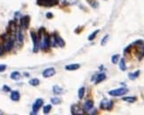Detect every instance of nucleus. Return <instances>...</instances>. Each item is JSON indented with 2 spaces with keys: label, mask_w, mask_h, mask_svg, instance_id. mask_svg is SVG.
I'll return each instance as SVG.
<instances>
[{
  "label": "nucleus",
  "mask_w": 144,
  "mask_h": 115,
  "mask_svg": "<svg viewBox=\"0 0 144 115\" xmlns=\"http://www.w3.org/2000/svg\"><path fill=\"white\" fill-rule=\"evenodd\" d=\"M50 44H51V47H56L57 46V42H56V39H55L54 35L50 36Z\"/></svg>",
  "instance_id": "21"
},
{
  "label": "nucleus",
  "mask_w": 144,
  "mask_h": 115,
  "mask_svg": "<svg viewBox=\"0 0 144 115\" xmlns=\"http://www.w3.org/2000/svg\"><path fill=\"white\" fill-rule=\"evenodd\" d=\"M24 75H25L26 77H28L29 76V74L28 73H26V72H25V73H24Z\"/></svg>",
  "instance_id": "34"
},
{
  "label": "nucleus",
  "mask_w": 144,
  "mask_h": 115,
  "mask_svg": "<svg viewBox=\"0 0 144 115\" xmlns=\"http://www.w3.org/2000/svg\"><path fill=\"white\" fill-rule=\"evenodd\" d=\"M16 40V37L13 36V34H10L9 36L5 40H4V47L5 51H10L13 48L14 42Z\"/></svg>",
  "instance_id": "1"
},
{
  "label": "nucleus",
  "mask_w": 144,
  "mask_h": 115,
  "mask_svg": "<svg viewBox=\"0 0 144 115\" xmlns=\"http://www.w3.org/2000/svg\"><path fill=\"white\" fill-rule=\"evenodd\" d=\"M28 83L31 85V86H38V85L40 84V81L37 79V78H34V79H31L30 81H28Z\"/></svg>",
  "instance_id": "19"
},
{
  "label": "nucleus",
  "mask_w": 144,
  "mask_h": 115,
  "mask_svg": "<svg viewBox=\"0 0 144 115\" xmlns=\"http://www.w3.org/2000/svg\"><path fill=\"white\" fill-rule=\"evenodd\" d=\"M54 36H55V39H56V42H57V46H59V47H64L66 45V42L65 41L63 40V38L60 37L57 33H54Z\"/></svg>",
  "instance_id": "11"
},
{
  "label": "nucleus",
  "mask_w": 144,
  "mask_h": 115,
  "mask_svg": "<svg viewBox=\"0 0 144 115\" xmlns=\"http://www.w3.org/2000/svg\"><path fill=\"white\" fill-rule=\"evenodd\" d=\"M80 67H81L80 64H71L66 66V69L68 70V71H74V70L79 69Z\"/></svg>",
  "instance_id": "14"
},
{
  "label": "nucleus",
  "mask_w": 144,
  "mask_h": 115,
  "mask_svg": "<svg viewBox=\"0 0 144 115\" xmlns=\"http://www.w3.org/2000/svg\"><path fill=\"white\" fill-rule=\"evenodd\" d=\"M94 106V102L92 100H87L86 102L83 105V110L86 111V112H88L90 111Z\"/></svg>",
  "instance_id": "10"
},
{
  "label": "nucleus",
  "mask_w": 144,
  "mask_h": 115,
  "mask_svg": "<svg viewBox=\"0 0 144 115\" xmlns=\"http://www.w3.org/2000/svg\"><path fill=\"white\" fill-rule=\"evenodd\" d=\"M139 75H140V71L139 70H137V71L134 72V73H129L128 74V78L130 80H135L139 77Z\"/></svg>",
  "instance_id": "16"
},
{
  "label": "nucleus",
  "mask_w": 144,
  "mask_h": 115,
  "mask_svg": "<svg viewBox=\"0 0 144 115\" xmlns=\"http://www.w3.org/2000/svg\"><path fill=\"white\" fill-rule=\"evenodd\" d=\"M84 94H85V88H84V87L80 88V90H79V91H78L79 98H80V99H82L83 96H84Z\"/></svg>",
  "instance_id": "22"
},
{
  "label": "nucleus",
  "mask_w": 144,
  "mask_h": 115,
  "mask_svg": "<svg viewBox=\"0 0 144 115\" xmlns=\"http://www.w3.org/2000/svg\"><path fill=\"white\" fill-rule=\"evenodd\" d=\"M143 57H144V46L143 47H141V49H140V52H139V59L140 60H141Z\"/></svg>",
  "instance_id": "27"
},
{
  "label": "nucleus",
  "mask_w": 144,
  "mask_h": 115,
  "mask_svg": "<svg viewBox=\"0 0 144 115\" xmlns=\"http://www.w3.org/2000/svg\"><path fill=\"white\" fill-rule=\"evenodd\" d=\"M100 107L103 110L110 111L112 109V107H113V102L106 99V98H103L100 104Z\"/></svg>",
  "instance_id": "4"
},
{
  "label": "nucleus",
  "mask_w": 144,
  "mask_h": 115,
  "mask_svg": "<svg viewBox=\"0 0 144 115\" xmlns=\"http://www.w3.org/2000/svg\"><path fill=\"white\" fill-rule=\"evenodd\" d=\"M51 110V105H47L43 107V113L44 114H48Z\"/></svg>",
  "instance_id": "26"
},
{
  "label": "nucleus",
  "mask_w": 144,
  "mask_h": 115,
  "mask_svg": "<svg viewBox=\"0 0 144 115\" xmlns=\"http://www.w3.org/2000/svg\"><path fill=\"white\" fill-rule=\"evenodd\" d=\"M90 5H91V6L94 7V8H97V7L98 6V3H97V1H90Z\"/></svg>",
  "instance_id": "29"
},
{
  "label": "nucleus",
  "mask_w": 144,
  "mask_h": 115,
  "mask_svg": "<svg viewBox=\"0 0 144 115\" xmlns=\"http://www.w3.org/2000/svg\"><path fill=\"white\" fill-rule=\"evenodd\" d=\"M119 61V54H115L111 57V62L113 63V64H117Z\"/></svg>",
  "instance_id": "24"
},
{
  "label": "nucleus",
  "mask_w": 144,
  "mask_h": 115,
  "mask_svg": "<svg viewBox=\"0 0 144 115\" xmlns=\"http://www.w3.org/2000/svg\"><path fill=\"white\" fill-rule=\"evenodd\" d=\"M5 51V47H4V44H0V56H2Z\"/></svg>",
  "instance_id": "30"
},
{
  "label": "nucleus",
  "mask_w": 144,
  "mask_h": 115,
  "mask_svg": "<svg viewBox=\"0 0 144 115\" xmlns=\"http://www.w3.org/2000/svg\"><path fill=\"white\" fill-rule=\"evenodd\" d=\"M119 66L121 71H125V70H126V65H125V59H123V58L120 59V61L119 62Z\"/></svg>",
  "instance_id": "17"
},
{
  "label": "nucleus",
  "mask_w": 144,
  "mask_h": 115,
  "mask_svg": "<svg viewBox=\"0 0 144 115\" xmlns=\"http://www.w3.org/2000/svg\"><path fill=\"white\" fill-rule=\"evenodd\" d=\"M46 17H47V19H52L53 14L51 13V12H48V13L46 14Z\"/></svg>",
  "instance_id": "33"
},
{
  "label": "nucleus",
  "mask_w": 144,
  "mask_h": 115,
  "mask_svg": "<svg viewBox=\"0 0 144 115\" xmlns=\"http://www.w3.org/2000/svg\"><path fill=\"white\" fill-rule=\"evenodd\" d=\"M43 105V100L41 99V98H38L35 101V103L33 104V106H32V112L30 114H36L37 112L40 110V108Z\"/></svg>",
  "instance_id": "5"
},
{
  "label": "nucleus",
  "mask_w": 144,
  "mask_h": 115,
  "mask_svg": "<svg viewBox=\"0 0 144 115\" xmlns=\"http://www.w3.org/2000/svg\"><path fill=\"white\" fill-rule=\"evenodd\" d=\"M30 36L33 41V44H34L33 51H34V52H37L38 50H39V48H40V40H39V37H38V35L36 34V33H35L34 31H31Z\"/></svg>",
  "instance_id": "2"
},
{
  "label": "nucleus",
  "mask_w": 144,
  "mask_h": 115,
  "mask_svg": "<svg viewBox=\"0 0 144 115\" xmlns=\"http://www.w3.org/2000/svg\"><path fill=\"white\" fill-rule=\"evenodd\" d=\"M56 74V71H55V68L53 67H49V68H46L45 70H43L42 72V76L44 78H50Z\"/></svg>",
  "instance_id": "8"
},
{
  "label": "nucleus",
  "mask_w": 144,
  "mask_h": 115,
  "mask_svg": "<svg viewBox=\"0 0 144 115\" xmlns=\"http://www.w3.org/2000/svg\"><path fill=\"white\" fill-rule=\"evenodd\" d=\"M5 69H6V65H5V64H1V65H0V73L5 71Z\"/></svg>",
  "instance_id": "31"
},
{
  "label": "nucleus",
  "mask_w": 144,
  "mask_h": 115,
  "mask_svg": "<svg viewBox=\"0 0 144 115\" xmlns=\"http://www.w3.org/2000/svg\"><path fill=\"white\" fill-rule=\"evenodd\" d=\"M3 90H4V91H5V92H9V91H11V88H10V87H8V86H6V85H4V86H3Z\"/></svg>",
  "instance_id": "32"
},
{
  "label": "nucleus",
  "mask_w": 144,
  "mask_h": 115,
  "mask_svg": "<svg viewBox=\"0 0 144 115\" xmlns=\"http://www.w3.org/2000/svg\"><path fill=\"white\" fill-rule=\"evenodd\" d=\"M123 101L128 102V103H134V102L136 101V97L135 96H125V97L122 98Z\"/></svg>",
  "instance_id": "20"
},
{
  "label": "nucleus",
  "mask_w": 144,
  "mask_h": 115,
  "mask_svg": "<svg viewBox=\"0 0 144 115\" xmlns=\"http://www.w3.org/2000/svg\"><path fill=\"white\" fill-rule=\"evenodd\" d=\"M0 114H4V112H2V111H0Z\"/></svg>",
  "instance_id": "35"
},
{
  "label": "nucleus",
  "mask_w": 144,
  "mask_h": 115,
  "mask_svg": "<svg viewBox=\"0 0 144 115\" xmlns=\"http://www.w3.org/2000/svg\"><path fill=\"white\" fill-rule=\"evenodd\" d=\"M20 98H21V94H20L19 91H17V90L12 91V93H11V99L12 101H19Z\"/></svg>",
  "instance_id": "12"
},
{
  "label": "nucleus",
  "mask_w": 144,
  "mask_h": 115,
  "mask_svg": "<svg viewBox=\"0 0 144 115\" xmlns=\"http://www.w3.org/2000/svg\"><path fill=\"white\" fill-rule=\"evenodd\" d=\"M29 24H30V16L29 15L22 16L21 18V24H20V27H21L22 29H27L29 27Z\"/></svg>",
  "instance_id": "6"
},
{
  "label": "nucleus",
  "mask_w": 144,
  "mask_h": 115,
  "mask_svg": "<svg viewBox=\"0 0 144 115\" xmlns=\"http://www.w3.org/2000/svg\"><path fill=\"white\" fill-rule=\"evenodd\" d=\"M128 92L127 89L125 88H119V89H116V90H110L108 92V94L111 96H122L124 95Z\"/></svg>",
  "instance_id": "3"
},
{
  "label": "nucleus",
  "mask_w": 144,
  "mask_h": 115,
  "mask_svg": "<svg viewBox=\"0 0 144 115\" xmlns=\"http://www.w3.org/2000/svg\"><path fill=\"white\" fill-rule=\"evenodd\" d=\"M71 112H72V114H84V111L78 105H72L71 107Z\"/></svg>",
  "instance_id": "9"
},
{
  "label": "nucleus",
  "mask_w": 144,
  "mask_h": 115,
  "mask_svg": "<svg viewBox=\"0 0 144 115\" xmlns=\"http://www.w3.org/2000/svg\"><path fill=\"white\" fill-rule=\"evenodd\" d=\"M52 91L55 95H60V94L63 92V90H62V88H60L59 86L55 85V86H53V88H52Z\"/></svg>",
  "instance_id": "18"
},
{
  "label": "nucleus",
  "mask_w": 144,
  "mask_h": 115,
  "mask_svg": "<svg viewBox=\"0 0 144 115\" xmlns=\"http://www.w3.org/2000/svg\"><path fill=\"white\" fill-rule=\"evenodd\" d=\"M108 38H109V36H108V35H106V36H105L102 39V42H101V45H104V44L107 42V40H108Z\"/></svg>",
  "instance_id": "28"
},
{
  "label": "nucleus",
  "mask_w": 144,
  "mask_h": 115,
  "mask_svg": "<svg viewBox=\"0 0 144 115\" xmlns=\"http://www.w3.org/2000/svg\"><path fill=\"white\" fill-rule=\"evenodd\" d=\"M15 37H16V41H17L18 44L20 46H21L23 44V41H24V36H23V34H22V28L21 27L18 28L17 32H16V35H15Z\"/></svg>",
  "instance_id": "7"
},
{
  "label": "nucleus",
  "mask_w": 144,
  "mask_h": 115,
  "mask_svg": "<svg viewBox=\"0 0 144 115\" xmlns=\"http://www.w3.org/2000/svg\"><path fill=\"white\" fill-rule=\"evenodd\" d=\"M51 102L52 103V105H58L61 102V99L59 97H52L51 99Z\"/></svg>",
  "instance_id": "25"
},
{
  "label": "nucleus",
  "mask_w": 144,
  "mask_h": 115,
  "mask_svg": "<svg viewBox=\"0 0 144 115\" xmlns=\"http://www.w3.org/2000/svg\"><path fill=\"white\" fill-rule=\"evenodd\" d=\"M10 77H11V79L13 80V81H19V80L21 79V74H20L19 72L14 71V72H12V73L11 74Z\"/></svg>",
  "instance_id": "15"
},
{
  "label": "nucleus",
  "mask_w": 144,
  "mask_h": 115,
  "mask_svg": "<svg viewBox=\"0 0 144 115\" xmlns=\"http://www.w3.org/2000/svg\"><path fill=\"white\" fill-rule=\"evenodd\" d=\"M105 79H106V75H105V74L101 73V74H99V75H97V76H95V84H98V83L102 82L103 81H104Z\"/></svg>",
  "instance_id": "13"
},
{
  "label": "nucleus",
  "mask_w": 144,
  "mask_h": 115,
  "mask_svg": "<svg viewBox=\"0 0 144 115\" xmlns=\"http://www.w3.org/2000/svg\"><path fill=\"white\" fill-rule=\"evenodd\" d=\"M98 33H99V29H97V30H95L91 35H90L89 36H88V40H89V41H93L94 39L95 38V36H97V35L98 34Z\"/></svg>",
  "instance_id": "23"
}]
</instances>
